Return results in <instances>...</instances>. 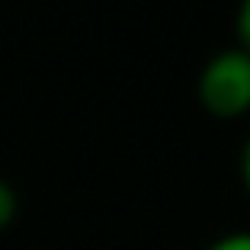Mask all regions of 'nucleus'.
I'll use <instances>...</instances> for the list:
<instances>
[{
	"instance_id": "1",
	"label": "nucleus",
	"mask_w": 250,
	"mask_h": 250,
	"mask_svg": "<svg viewBox=\"0 0 250 250\" xmlns=\"http://www.w3.org/2000/svg\"><path fill=\"white\" fill-rule=\"evenodd\" d=\"M199 103L215 119L250 112V52L237 45L212 55L199 74Z\"/></svg>"
},
{
	"instance_id": "4",
	"label": "nucleus",
	"mask_w": 250,
	"mask_h": 250,
	"mask_svg": "<svg viewBox=\"0 0 250 250\" xmlns=\"http://www.w3.org/2000/svg\"><path fill=\"white\" fill-rule=\"evenodd\" d=\"M237 39L244 52H250V0H241L237 7Z\"/></svg>"
},
{
	"instance_id": "2",
	"label": "nucleus",
	"mask_w": 250,
	"mask_h": 250,
	"mask_svg": "<svg viewBox=\"0 0 250 250\" xmlns=\"http://www.w3.org/2000/svg\"><path fill=\"white\" fill-rule=\"evenodd\" d=\"M13 218H16V192H13L10 183L0 180V231L7 228Z\"/></svg>"
},
{
	"instance_id": "3",
	"label": "nucleus",
	"mask_w": 250,
	"mask_h": 250,
	"mask_svg": "<svg viewBox=\"0 0 250 250\" xmlns=\"http://www.w3.org/2000/svg\"><path fill=\"white\" fill-rule=\"evenodd\" d=\"M208 250H250V231H231L208 244Z\"/></svg>"
},
{
	"instance_id": "5",
	"label": "nucleus",
	"mask_w": 250,
	"mask_h": 250,
	"mask_svg": "<svg viewBox=\"0 0 250 250\" xmlns=\"http://www.w3.org/2000/svg\"><path fill=\"white\" fill-rule=\"evenodd\" d=\"M241 180H244V189L250 192V138L244 141V151H241Z\"/></svg>"
}]
</instances>
